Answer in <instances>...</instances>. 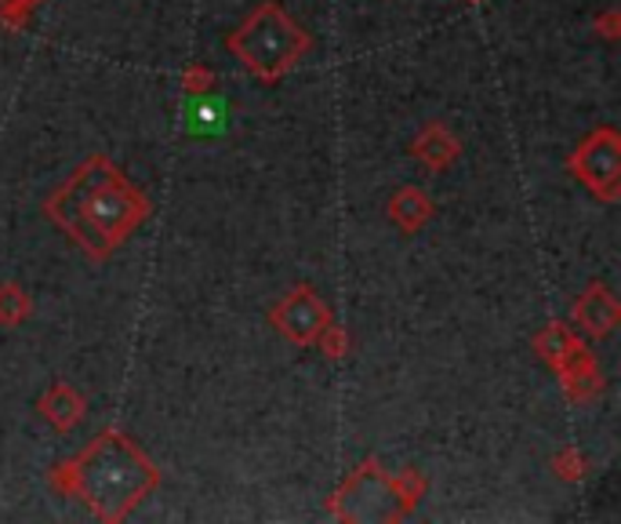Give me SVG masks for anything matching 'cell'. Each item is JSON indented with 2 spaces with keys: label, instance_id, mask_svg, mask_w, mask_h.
I'll return each instance as SVG.
<instances>
[{
  "label": "cell",
  "instance_id": "5",
  "mask_svg": "<svg viewBox=\"0 0 621 524\" xmlns=\"http://www.w3.org/2000/svg\"><path fill=\"white\" fill-rule=\"evenodd\" d=\"M284 332L291 339H313L316 335V328H324V310L313 303V295L309 292H295V299H287V306H284Z\"/></svg>",
  "mask_w": 621,
  "mask_h": 524
},
{
  "label": "cell",
  "instance_id": "3",
  "mask_svg": "<svg viewBox=\"0 0 621 524\" xmlns=\"http://www.w3.org/2000/svg\"><path fill=\"white\" fill-rule=\"evenodd\" d=\"M62 196L81 204L77 212H81L88 219V226L102 233L105 241H121L139 215V208H131L128 201V190L113 187V182H102V179H88V172L77 175L70 187L62 190Z\"/></svg>",
  "mask_w": 621,
  "mask_h": 524
},
{
  "label": "cell",
  "instance_id": "2",
  "mask_svg": "<svg viewBox=\"0 0 621 524\" xmlns=\"http://www.w3.org/2000/svg\"><path fill=\"white\" fill-rule=\"evenodd\" d=\"M306 44H309L306 33L284 16L281 4H262L255 16L244 22V30L230 41V48L244 59L247 70H255L258 77H266V81L287 73L291 66H295V59L306 51Z\"/></svg>",
  "mask_w": 621,
  "mask_h": 524
},
{
  "label": "cell",
  "instance_id": "4",
  "mask_svg": "<svg viewBox=\"0 0 621 524\" xmlns=\"http://www.w3.org/2000/svg\"><path fill=\"white\" fill-rule=\"evenodd\" d=\"M574 168L589 187H597L603 196H614V179H618V142L611 131H600L597 139L586 142V150L574 157Z\"/></svg>",
  "mask_w": 621,
  "mask_h": 524
},
{
  "label": "cell",
  "instance_id": "1",
  "mask_svg": "<svg viewBox=\"0 0 621 524\" xmlns=\"http://www.w3.org/2000/svg\"><path fill=\"white\" fill-rule=\"evenodd\" d=\"M70 470L77 495L102 517H121L156 484V470L116 434L99 437Z\"/></svg>",
  "mask_w": 621,
  "mask_h": 524
}]
</instances>
